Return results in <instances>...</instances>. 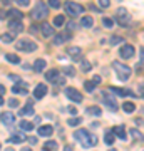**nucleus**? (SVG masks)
Returning a JSON list of instances; mask_svg holds the SVG:
<instances>
[{
  "label": "nucleus",
  "mask_w": 144,
  "mask_h": 151,
  "mask_svg": "<svg viewBox=\"0 0 144 151\" xmlns=\"http://www.w3.org/2000/svg\"><path fill=\"white\" fill-rule=\"evenodd\" d=\"M40 32L44 34V37H52L54 35V29H52V25H49V24H45V22H42L40 25Z\"/></svg>",
  "instance_id": "obj_16"
},
{
  "label": "nucleus",
  "mask_w": 144,
  "mask_h": 151,
  "mask_svg": "<svg viewBox=\"0 0 144 151\" xmlns=\"http://www.w3.org/2000/svg\"><path fill=\"white\" fill-rule=\"evenodd\" d=\"M29 141H30V145H35V143H37V138H35V136H30Z\"/></svg>",
  "instance_id": "obj_48"
},
{
  "label": "nucleus",
  "mask_w": 144,
  "mask_h": 151,
  "mask_svg": "<svg viewBox=\"0 0 144 151\" xmlns=\"http://www.w3.org/2000/svg\"><path fill=\"white\" fill-rule=\"evenodd\" d=\"M139 52H141V62L144 64V47H141V50H139Z\"/></svg>",
  "instance_id": "obj_49"
},
{
  "label": "nucleus",
  "mask_w": 144,
  "mask_h": 151,
  "mask_svg": "<svg viewBox=\"0 0 144 151\" xmlns=\"http://www.w3.org/2000/svg\"><path fill=\"white\" fill-rule=\"evenodd\" d=\"M87 114H91V116H101L102 114V111H101V108H97V106H91V108H87Z\"/></svg>",
  "instance_id": "obj_27"
},
{
  "label": "nucleus",
  "mask_w": 144,
  "mask_h": 151,
  "mask_svg": "<svg viewBox=\"0 0 144 151\" xmlns=\"http://www.w3.org/2000/svg\"><path fill=\"white\" fill-rule=\"evenodd\" d=\"M9 106H10V108H17V106H19V99H10V101H9Z\"/></svg>",
  "instance_id": "obj_44"
},
{
  "label": "nucleus",
  "mask_w": 144,
  "mask_h": 151,
  "mask_svg": "<svg viewBox=\"0 0 144 151\" xmlns=\"http://www.w3.org/2000/svg\"><path fill=\"white\" fill-rule=\"evenodd\" d=\"M22 151H32V150H30V148H24Z\"/></svg>",
  "instance_id": "obj_56"
},
{
  "label": "nucleus",
  "mask_w": 144,
  "mask_h": 151,
  "mask_svg": "<svg viewBox=\"0 0 144 151\" xmlns=\"http://www.w3.org/2000/svg\"><path fill=\"white\" fill-rule=\"evenodd\" d=\"M45 65H47L45 59H37L35 64H34V70H35V72H42V70L45 69Z\"/></svg>",
  "instance_id": "obj_20"
},
{
  "label": "nucleus",
  "mask_w": 144,
  "mask_h": 151,
  "mask_svg": "<svg viewBox=\"0 0 144 151\" xmlns=\"http://www.w3.org/2000/svg\"><path fill=\"white\" fill-rule=\"evenodd\" d=\"M7 2H9V0H4V4H7Z\"/></svg>",
  "instance_id": "obj_57"
},
{
  "label": "nucleus",
  "mask_w": 144,
  "mask_h": 151,
  "mask_svg": "<svg viewBox=\"0 0 144 151\" xmlns=\"http://www.w3.org/2000/svg\"><path fill=\"white\" fill-rule=\"evenodd\" d=\"M49 5L52 7V9H59L60 2H59V0H49Z\"/></svg>",
  "instance_id": "obj_41"
},
{
  "label": "nucleus",
  "mask_w": 144,
  "mask_h": 151,
  "mask_svg": "<svg viewBox=\"0 0 144 151\" xmlns=\"http://www.w3.org/2000/svg\"><path fill=\"white\" fill-rule=\"evenodd\" d=\"M4 17H7V14H5V12H2V10H0V19H4Z\"/></svg>",
  "instance_id": "obj_53"
},
{
  "label": "nucleus",
  "mask_w": 144,
  "mask_h": 151,
  "mask_svg": "<svg viewBox=\"0 0 144 151\" xmlns=\"http://www.w3.org/2000/svg\"><path fill=\"white\" fill-rule=\"evenodd\" d=\"M84 89H85L87 92H94V89H96V84H94L92 81H85V82H84Z\"/></svg>",
  "instance_id": "obj_33"
},
{
  "label": "nucleus",
  "mask_w": 144,
  "mask_h": 151,
  "mask_svg": "<svg viewBox=\"0 0 144 151\" xmlns=\"http://www.w3.org/2000/svg\"><path fill=\"white\" fill-rule=\"evenodd\" d=\"M64 22H65L64 15H57L55 19H54V25H55V27H60V25H64Z\"/></svg>",
  "instance_id": "obj_34"
},
{
  "label": "nucleus",
  "mask_w": 144,
  "mask_h": 151,
  "mask_svg": "<svg viewBox=\"0 0 144 151\" xmlns=\"http://www.w3.org/2000/svg\"><path fill=\"white\" fill-rule=\"evenodd\" d=\"M104 141H106L107 146H111L114 141H116V134H114V131H107L106 136H104Z\"/></svg>",
  "instance_id": "obj_25"
},
{
  "label": "nucleus",
  "mask_w": 144,
  "mask_h": 151,
  "mask_svg": "<svg viewBox=\"0 0 144 151\" xmlns=\"http://www.w3.org/2000/svg\"><path fill=\"white\" fill-rule=\"evenodd\" d=\"M80 67H82V70H84V72L91 70V64H89L87 60H84V59H82V62H80Z\"/></svg>",
  "instance_id": "obj_38"
},
{
  "label": "nucleus",
  "mask_w": 144,
  "mask_h": 151,
  "mask_svg": "<svg viewBox=\"0 0 144 151\" xmlns=\"http://www.w3.org/2000/svg\"><path fill=\"white\" fill-rule=\"evenodd\" d=\"M64 7H65V12H67L69 15H72V17L79 15V14H82V12H84V7L79 5V4H75V2H65Z\"/></svg>",
  "instance_id": "obj_6"
},
{
  "label": "nucleus",
  "mask_w": 144,
  "mask_h": 151,
  "mask_svg": "<svg viewBox=\"0 0 144 151\" xmlns=\"http://www.w3.org/2000/svg\"><path fill=\"white\" fill-rule=\"evenodd\" d=\"M12 92H14V94H27V92H29V86H27V82L19 81L15 86H12Z\"/></svg>",
  "instance_id": "obj_10"
},
{
  "label": "nucleus",
  "mask_w": 144,
  "mask_h": 151,
  "mask_svg": "<svg viewBox=\"0 0 144 151\" xmlns=\"http://www.w3.org/2000/svg\"><path fill=\"white\" fill-rule=\"evenodd\" d=\"M82 123V118H72L69 119V126H77V124Z\"/></svg>",
  "instance_id": "obj_39"
},
{
  "label": "nucleus",
  "mask_w": 144,
  "mask_h": 151,
  "mask_svg": "<svg viewBox=\"0 0 144 151\" xmlns=\"http://www.w3.org/2000/svg\"><path fill=\"white\" fill-rule=\"evenodd\" d=\"M92 82H94V84H99V82H101V76H94Z\"/></svg>",
  "instance_id": "obj_47"
},
{
  "label": "nucleus",
  "mask_w": 144,
  "mask_h": 151,
  "mask_svg": "<svg viewBox=\"0 0 144 151\" xmlns=\"http://www.w3.org/2000/svg\"><path fill=\"white\" fill-rule=\"evenodd\" d=\"M102 24H104V27L111 29L112 25H114V20H112V19H109V17H104V19H102Z\"/></svg>",
  "instance_id": "obj_37"
},
{
  "label": "nucleus",
  "mask_w": 144,
  "mask_h": 151,
  "mask_svg": "<svg viewBox=\"0 0 144 151\" xmlns=\"http://www.w3.org/2000/svg\"><path fill=\"white\" fill-rule=\"evenodd\" d=\"M131 136H133L136 141H144V134L139 129H136V128H133V129H131Z\"/></svg>",
  "instance_id": "obj_26"
},
{
  "label": "nucleus",
  "mask_w": 144,
  "mask_h": 151,
  "mask_svg": "<svg viewBox=\"0 0 144 151\" xmlns=\"http://www.w3.org/2000/svg\"><path fill=\"white\" fill-rule=\"evenodd\" d=\"M20 129H24V131H32L34 129V124L32 123H29V121H20Z\"/></svg>",
  "instance_id": "obj_32"
},
{
  "label": "nucleus",
  "mask_w": 144,
  "mask_h": 151,
  "mask_svg": "<svg viewBox=\"0 0 144 151\" xmlns=\"http://www.w3.org/2000/svg\"><path fill=\"white\" fill-rule=\"evenodd\" d=\"M64 151H74V150H72V146H69V145H65V146H64Z\"/></svg>",
  "instance_id": "obj_50"
},
{
  "label": "nucleus",
  "mask_w": 144,
  "mask_h": 151,
  "mask_svg": "<svg viewBox=\"0 0 144 151\" xmlns=\"http://www.w3.org/2000/svg\"><path fill=\"white\" fill-rule=\"evenodd\" d=\"M64 72H65V76H70V77H74V76H75L74 67H65V69H64Z\"/></svg>",
  "instance_id": "obj_40"
},
{
  "label": "nucleus",
  "mask_w": 144,
  "mask_h": 151,
  "mask_svg": "<svg viewBox=\"0 0 144 151\" xmlns=\"http://www.w3.org/2000/svg\"><path fill=\"white\" fill-rule=\"evenodd\" d=\"M109 151H117V150H109Z\"/></svg>",
  "instance_id": "obj_58"
},
{
  "label": "nucleus",
  "mask_w": 144,
  "mask_h": 151,
  "mask_svg": "<svg viewBox=\"0 0 144 151\" xmlns=\"http://www.w3.org/2000/svg\"><path fill=\"white\" fill-rule=\"evenodd\" d=\"M7 17H10V19H15V20H22L24 15H22L20 10H15V9H10V10L7 12Z\"/></svg>",
  "instance_id": "obj_21"
},
{
  "label": "nucleus",
  "mask_w": 144,
  "mask_h": 151,
  "mask_svg": "<svg viewBox=\"0 0 144 151\" xmlns=\"http://www.w3.org/2000/svg\"><path fill=\"white\" fill-rule=\"evenodd\" d=\"M67 54H69L74 60H80V57H82V49H80V47H75V45H72V47L67 49Z\"/></svg>",
  "instance_id": "obj_14"
},
{
  "label": "nucleus",
  "mask_w": 144,
  "mask_h": 151,
  "mask_svg": "<svg viewBox=\"0 0 144 151\" xmlns=\"http://www.w3.org/2000/svg\"><path fill=\"white\" fill-rule=\"evenodd\" d=\"M2 104H4V99H2V94H0V106H2Z\"/></svg>",
  "instance_id": "obj_55"
},
{
  "label": "nucleus",
  "mask_w": 144,
  "mask_h": 151,
  "mask_svg": "<svg viewBox=\"0 0 144 151\" xmlns=\"http://www.w3.org/2000/svg\"><path fill=\"white\" fill-rule=\"evenodd\" d=\"M64 92H65V96L69 97L72 103H82V99H84V97H82V94H80L77 89H74V87H67Z\"/></svg>",
  "instance_id": "obj_8"
},
{
  "label": "nucleus",
  "mask_w": 144,
  "mask_h": 151,
  "mask_svg": "<svg viewBox=\"0 0 144 151\" xmlns=\"http://www.w3.org/2000/svg\"><path fill=\"white\" fill-rule=\"evenodd\" d=\"M138 91H139V96H141V97H144V82H141V84H139Z\"/></svg>",
  "instance_id": "obj_45"
},
{
  "label": "nucleus",
  "mask_w": 144,
  "mask_h": 151,
  "mask_svg": "<svg viewBox=\"0 0 144 151\" xmlns=\"http://www.w3.org/2000/svg\"><path fill=\"white\" fill-rule=\"evenodd\" d=\"M47 86H45V84H37V86H35V91H34V97H35V99H42L44 96H45V94H47Z\"/></svg>",
  "instance_id": "obj_13"
},
{
  "label": "nucleus",
  "mask_w": 144,
  "mask_h": 151,
  "mask_svg": "<svg viewBox=\"0 0 144 151\" xmlns=\"http://www.w3.org/2000/svg\"><path fill=\"white\" fill-rule=\"evenodd\" d=\"M4 151H15V150H14V148H5Z\"/></svg>",
  "instance_id": "obj_54"
},
{
  "label": "nucleus",
  "mask_w": 144,
  "mask_h": 151,
  "mask_svg": "<svg viewBox=\"0 0 144 151\" xmlns=\"http://www.w3.org/2000/svg\"><path fill=\"white\" fill-rule=\"evenodd\" d=\"M74 138L79 141L84 148H91V146H94L97 143V138L94 134H91L87 129H77L74 133Z\"/></svg>",
  "instance_id": "obj_1"
},
{
  "label": "nucleus",
  "mask_w": 144,
  "mask_h": 151,
  "mask_svg": "<svg viewBox=\"0 0 144 151\" xmlns=\"http://www.w3.org/2000/svg\"><path fill=\"white\" fill-rule=\"evenodd\" d=\"M67 111H69L70 116H75V114H77V109H75L74 106H69V109H67Z\"/></svg>",
  "instance_id": "obj_46"
},
{
  "label": "nucleus",
  "mask_w": 144,
  "mask_h": 151,
  "mask_svg": "<svg viewBox=\"0 0 144 151\" xmlns=\"http://www.w3.org/2000/svg\"><path fill=\"white\" fill-rule=\"evenodd\" d=\"M15 2L22 7H29V4H30V0H15Z\"/></svg>",
  "instance_id": "obj_43"
},
{
  "label": "nucleus",
  "mask_w": 144,
  "mask_h": 151,
  "mask_svg": "<svg viewBox=\"0 0 144 151\" xmlns=\"http://www.w3.org/2000/svg\"><path fill=\"white\" fill-rule=\"evenodd\" d=\"M117 24L121 27H129L131 25V17L128 15V10L124 7L117 9Z\"/></svg>",
  "instance_id": "obj_5"
},
{
  "label": "nucleus",
  "mask_w": 144,
  "mask_h": 151,
  "mask_svg": "<svg viewBox=\"0 0 144 151\" xmlns=\"http://www.w3.org/2000/svg\"><path fill=\"white\" fill-rule=\"evenodd\" d=\"M52 133H54V128L52 126H49V124H44V126L39 128V134L40 136H50Z\"/></svg>",
  "instance_id": "obj_18"
},
{
  "label": "nucleus",
  "mask_w": 144,
  "mask_h": 151,
  "mask_svg": "<svg viewBox=\"0 0 144 151\" xmlns=\"http://www.w3.org/2000/svg\"><path fill=\"white\" fill-rule=\"evenodd\" d=\"M30 15H32V19H35V20H42V19H45V17L49 15L47 5H45L44 2H37V5H34Z\"/></svg>",
  "instance_id": "obj_2"
},
{
  "label": "nucleus",
  "mask_w": 144,
  "mask_h": 151,
  "mask_svg": "<svg viewBox=\"0 0 144 151\" xmlns=\"http://www.w3.org/2000/svg\"><path fill=\"white\" fill-rule=\"evenodd\" d=\"M15 35H17V34H14V32L4 34V35H0V40H2V42H12V40L15 39Z\"/></svg>",
  "instance_id": "obj_29"
},
{
  "label": "nucleus",
  "mask_w": 144,
  "mask_h": 151,
  "mask_svg": "<svg viewBox=\"0 0 144 151\" xmlns=\"http://www.w3.org/2000/svg\"><path fill=\"white\" fill-rule=\"evenodd\" d=\"M112 67L116 69V72H117V77L119 81H128L129 77H131V67L126 64H121V62H114L112 64Z\"/></svg>",
  "instance_id": "obj_3"
},
{
  "label": "nucleus",
  "mask_w": 144,
  "mask_h": 151,
  "mask_svg": "<svg viewBox=\"0 0 144 151\" xmlns=\"http://www.w3.org/2000/svg\"><path fill=\"white\" fill-rule=\"evenodd\" d=\"M0 121L5 124V126H12L15 123V114L14 113H2L0 114Z\"/></svg>",
  "instance_id": "obj_11"
},
{
  "label": "nucleus",
  "mask_w": 144,
  "mask_h": 151,
  "mask_svg": "<svg viewBox=\"0 0 144 151\" xmlns=\"http://www.w3.org/2000/svg\"><path fill=\"white\" fill-rule=\"evenodd\" d=\"M111 92H114V94H117V96H133V92L128 91V89H119V87H111L109 89Z\"/></svg>",
  "instance_id": "obj_22"
},
{
  "label": "nucleus",
  "mask_w": 144,
  "mask_h": 151,
  "mask_svg": "<svg viewBox=\"0 0 144 151\" xmlns=\"http://www.w3.org/2000/svg\"><path fill=\"white\" fill-rule=\"evenodd\" d=\"M59 74H60V72L57 69H50V70L45 72V79L50 81V82H57V81H59Z\"/></svg>",
  "instance_id": "obj_17"
},
{
  "label": "nucleus",
  "mask_w": 144,
  "mask_h": 151,
  "mask_svg": "<svg viewBox=\"0 0 144 151\" xmlns=\"http://www.w3.org/2000/svg\"><path fill=\"white\" fill-rule=\"evenodd\" d=\"M5 59L9 60L10 64H20V57H19V55H15V54H7Z\"/></svg>",
  "instance_id": "obj_30"
},
{
  "label": "nucleus",
  "mask_w": 144,
  "mask_h": 151,
  "mask_svg": "<svg viewBox=\"0 0 144 151\" xmlns=\"http://www.w3.org/2000/svg\"><path fill=\"white\" fill-rule=\"evenodd\" d=\"M4 92H5V87H4V86H2V84H0V94L4 96Z\"/></svg>",
  "instance_id": "obj_52"
},
{
  "label": "nucleus",
  "mask_w": 144,
  "mask_h": 151,
  "mask_svg": "<svg viewBox=\"0 0 144 151\" xmlns=\"http://www.w3.org/2000/svg\"><path fill=\"white\" fill-rule=\"evenodd\" d=\"M123 109L126 111V113H133L134 109H136V106H134L133 103H124L123 104Z\"/></svg>",
  "instance_id": "obj_36"
},
{
  "label": "nucleus",
  "mask_w": 144,
  "mask_h": 151,
  "mask_svg": "<svg viewBox=\"0 0 144 151\" xmlns=\"http://www.w3.org/2000/svg\"><path fill=\"white\" fill-rule=\"evenodd\" d=\"M114 134L117 136L119 139H123V141H126V129H124V126H116L114 128Z\"/></svg>",
  "instance_id": "obj_19"
},
{
  "label": "nucleus",
  "mask_w": 144,
  "mask_h": 151,
  "mask_svg": "<svg viewBox=\"0 0 144 151\" xmlns=\"http://www.w3.org/2000/svg\"><path fill=\"white\" fill-rule=\"evenodd\" d=\"M123 42H124L123 37H117V35H112L111 40H109V44H111V45H117V44H123Z\"/></svg>",
  "instance_id": "obj_35"
},
{
  "label": "nucleus",
  "mask_w": 144,
  "mask_h": 151,
  "mask_svg": "<svg viewBox=\"0 0 144 151\" xmlns=\"http://www.w3.org/2000/svg\"><path fill=\"white\" fill-rule=\"evenodd\" d=\"M15 49L22 50V52H34V50H37V44L29 39H22V40L15 42Z\"/></svg>",
  "instance_id": "obj_4"
},
{
  "label": "nucleus",
  "mask_w": 144,
  "mask_h": 151,
  "mask_svg": "<svg viewBox=\"0 0 144 151\" xmlns=\"http://www.w3.org/2000/svg\"><path fill=\"white\" fill-rule=\"evenodd\" d=\"M121 57L123 59H131L134 55V45H131V44H124L123 47H121Z\"/></svg>",
  "instance_id": "obj_9"
},
{
  "label": "nucleus",
  "mask_w": 144,
  "mask_h": 151,
  "mask_svg": "<svg viewBox=\"0 0 144 151\" xmlns=\"http://www.w3.org/2000/svg\"><path fill=\"white\" fill-rule=\"evenodd\" d=\"M92 24H94V19H92V17H89V15H85V17H82V19H80V25H82V27H85V29L92 27Z\"/></svg>",
  "instance_id": "obj_23"
},
{
  "label": "nucleus",
  "mask_w": 144,
  "mask_h": 151,
  "mask_svg": "<svg viewBox=\"0 0 144 151\" xmlns=\"http://www.w3.org/2000/svg\"><path fill=\"white\" fill-rule=\"evenodd\" d=\"M109 4H111L109 0H99V5H101V9H107V7H109Z\"/></svg>",
  "instance_id": "obj_42"
},
{
  "label": "nucleus",
  "mask_w": 144,
  "mask_h": 151,
  "mask_svg": "<svg viewBox=\"0 0 144 151\" xmlns=\"http://www.w3.org/2000/svg\"><path fill=\"white\" fill-rule=\"evenodd\" d=\"M69 39H70V34H69V30H67V32H60V34H57V35L54 37V45H60V44L67 42Z\"/></svg>",
  "instance_id": "obj_12"
},
{
  "label": "nucleus",
  "mask_w": 144,
  "mask_h": 151,
  "mask_svg": "<svg viewBox=\"0 0 144 151\" xmlns=\"http://www.w3.org/2000/svg\"><path fill=\"white\" fill-rule=\"evenodd\" d=\"M57 150V143L55 141H47L44 145V151H55Z\"/></svg>",
  "instance_id": "obj_31"
},
{
  "label": "nucleus",
  "mask_w": 144,
  "mask_h": 151,
  "mask_svg": "<svg viewBox=\"0 0 144 151\" xmlns=\"http://www.w3.org/2000/svg\"><path fill=\"white\" fill-rule=\"evenodd\" d=\"M9 29H10V32H14V34H20L22 30H24L22 20H10L9 22Z\"/></svg>",
  "instance_id": "obj_15"
},
{
  "label": "nucleus",
  "mask_w": 144,
  "mask_h": 151,
  "mask_svg": "<svg viewBox=\"0 0 144 151\" xmlns=\"http://www.w3.org/2000/svg\"><path fill=\"white\" fill-rule=\"evenodd\" d=\"M102 103L106 104V106H107L109 109H111L112 113H116V111L119 109L117 103H116V99H114L112 96H109L107 92H102Z\"/></svg>",
  "instance_id": "obj_7"
},
{
  "label": "nucleus",
  "mask_w": 144,
  "mask_h": 151,
  "mask_svg": "<svg viewBox=\"0 0 144 151\" xmlns=\"http://www.w3.org/2000/svg\"><path fill=\"white\" fill-rule=\"evenodd\" d=\"M19 114H20V116H32V114H34L32 104H27L25 108H22L20 111H19Z\"/></svg>",
  "instance_id": "obj_24"
},
{
  "label": "nucleus",
  "mask_w": 144,
  "mask_h": 151,
  "mask_svg": "<svg viewBox=\"0 0 144 151\" xmlns=\"http://www.w3.org/2000/svg\"><path fill=\"white\" fill-rule=\"evenodd\" d=\"M9 141H10V143H15V145H20V143L25 141V136H24V134H14Z\"/></svg>",
  "instance_id": "obj_28"
},
{
  "label": "nucleus",
  "mask_w": 144,
  "mask_h": 151,
  "mask_svg": "<svg viewBox=\"0 0 144 151\" xmlns=\"http://www.w3.org/2000/svg\"><path fill=\"white\" fill-rule=\"evenodd\" d=\"M91 128H92V129H97V128H99V124H97V123H92Z\"/></svg>",
  "instance_id": "obj_51"
}]
</instances>
